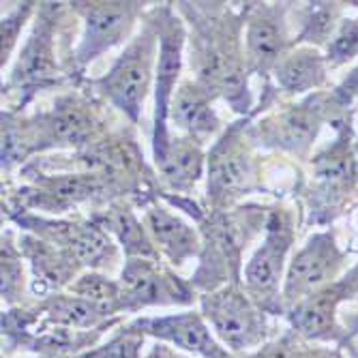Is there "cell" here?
I'll return each mask as SVG.
<instances>
[{
  "label": "cell",
  "instance_id": "obj_1",
  "mask_svg": "<svg viewBox=\"0 0 358 358\" xmlns=\"http://www.w3.org/2000/svg\"><path fill=\"white\" fill-rule=\"evenodd\" d=\"M155 48H157V39L152 35V30L140 32L118 56L108 76L96 82V86L101 88V92L108 99L134 122H138L142 114V106L150 88Z\"/></svg>",
  "mask_w": 358,
  "mask_h": 358
},
{
  "label": "cell",
  "instance_id": "obj_2",
  "mask_svg": "<svg viewBox=\"0 0 358 358\" xmlns=\"http://www.w3.org/2000/svg\"><path fill=\"white\" fill-rule=\"evenodd\" d=\"M204 313L217 335L232 350H245L262 339V317L238 287H223L202 299Z\"/></svg>",
  "mask_w": 358,
  "mask_h": 358
},
{
  "label": "cell",
  "instance_id": "obj_3",
  "mask_svg": "<svg viewBox=\"0 0 358 358\" xmlns=\"http://www.w3.org/2000/svg\"><path fill=\"white\" fill-rule=\"evenodd\" d=\"M124 307H146V305H172L189 303L191 292L172 273L159 268L157 259L129 257L120 277Z\"/></svg>",
  "mask_w": 358,
  "mask_h": 358
},
{
  "label": "cell",
  "instance_id": "obj_4",
  "mask_svg": "<svg viewBox=\"0 0 358 358\" xmlns=\"http://www.w3.org/2000/svg\"><path fill=\"white\" fill-rule=\"evenodd\" d=\"M253 180V159L238 138V127H234L208 155V198L225 204L230 198L249 191Z\"/></svg>",
  "mask_w": 358,
  "mask_h": 358
},
{
  "label": "cell",
  "instance_id": "obj_5",
  "mask_svg": "<svg viewBox=\"0 0 358 358\" xmlns=\"http://www.w3.org/2000/svg\"><path fill=\"white\" fill-rule=\"evenodd\" d=\"M84 15V37L78 48L80 64H88L120 43L134 26L140 3H76Z\"/></svg>",
  "mask_w": 358,
  "mask_h": 358
},
{
  "label": "cell",
  "instance_id": "obj_6",
  "mask_svg": "<svg viewBox=\"0 0 358 358\" xmlns=\"http://www.w3.org/2000/svg\"><path fill=\"white\" fill-rule=\"evenodd\" d=\"M341 251L333 234H315L289 262L285 277V296L289 301L307 299L324 283L331 281L341 266Z\"/></svg>",
  "mask_w": 358,
  "mask_h": 358
},
{
  "label": "cell",
  "instance_id": "obj_7",
  "mask_svg": "<svg viewBox=\"0 0 358 358\" xmlns=\"http://www.w3.org/2000/svg\"><path fill=\"white\" fill-rule=\"evenodd\" d=\"M180 52H182V28L178 20L168 17L161 22L159 30V62H157V99H155V161L166 155L170 146L168 136V110L172 103V90L180 71Z\"/></svg>",
  "mask_w": 358,
  "mask_h": 358
},
{
  "label": "cell",
  "instance_id": "obj_8",
  "mask_svg": "<svg viewBox=\"0 0 358 358\" xmlns=\"http://www.w3.org/2000/svg\"><path fill=\"white\" fill-rule=\"evenodd\" d=\"M289 243L292 227L287 217L279 210L271 213L264 223V241L255 249L245 268V283L257 299H266L277 289Z\"/></svg>",
  "mask_w": 358,
  "mask_h": 358
},
{
  "label": "cell",
  "instance_id": "obj_9",
  "mask_svg": "<svg viewBox=\"0 0 358 358\" xmlns=\"http://www.w3.org/2000/svg\"><path fill=\"white\" fill-rule=\"evenodd\" d=\"M247 67L255 73L275 69L285 50V22L279 7L259 5L247 22Z\"/></svg>",
  "mask_w": 358,
  "mask_h": 358
},
{
  "label": "cell",
  "instance_id": "obj_10",
  "mask_svg": "<svg viewBox=\"0 0 358 358\" xmlns=\"http://www.w3.org/2000/svg\"><path fill=\"white\" fill-rule=\"evenodd\" d=\"M210 99L213 94L200 82L189 80L180 84L172 101V118L176 127L198 144L219 131V116L213 110Z\"/></svg>",
  "mask_w": 358,
  "mask_h": 358
},
{
  "label": "cell",
  "instance_id": "obj_11",
  "mask_svg": "<svg viewBox=\"0 0 358 358\" xmlns=\"http://www.w3.org/2000/svg\"><path fill=\"white\" fill-rule=\"evenodd\" d=\"M140 329H146L148 333L166 339L187 352L200 354L204 358H225V352L210 337L202 317L195 313L146 320V322H140Z\"/></svg>",
  "mask_w": 358,
  "mask_h": 358
},
{
  "label": "cell",
  "instance_id": "obj_12",
  "mask_svg": "<svg viewBox=\"0 0 358 358\" xmlns=\"http://www.w3.org/2000/svg\"><path fill=\"white\" fill-rule=\"evenodd\" d=\"M146 230L170 262L182 264L200 251V241L193 227H189L180 217L172 215L164 206H152L146 213Z\"/></svg>",
  "mask_w": 358,
  "mask_h": 358
},
{
  "label": "cell",
  "instance_id": "obj_13",
  "mask_svg": "<svg viewBox=\"0 0 358 358\" xmlns=\"http://www.w3.org/2000/svg\"><path fill=\"white\" fill-rule=\"evenodd\" d=\"M92 118L73 99H62L39 118V138L45 146L80 148L90 140Z\"/></svg>",
  "mask_w": 358,
  "mask_h": 358
},
{
  "label": "cell",
  "instance_id": "obj_14",
  "mask_svg": "<svg viewBox=\"0 0 358 358\" xmlns=\"http://www.w3.org/2000/svg\"><path fill=\"white\" fill-rule=\"evenodd\" d=\"M320 122H322V106H320V96H315V99H309L283 112L275 120V124L268 127V134L277 146L292 152H301L309 148V144L315 140Z\"/></svg>",
  "mask_w": 358,
  "mask_h": 358
},
{
  "label": "cell",
  "instance_id": "obj_15",
  "mask_svg": "<svg viewBox=\"0 0 358 358\" xmlns=\"http://www.w3.org/2000/svg\"><path fill=\"white\" fill-rule=\"evenodd\" d=\"M54 50H52V24L43 20L26 41L20 60L13 69V82L20 86H41L54 76Z\"/></svg>",
  "mask_w": 358,
  "mask_h": 358
},
{
  "label": "cell",
  "instance_id": "obj_16",
  "mask_svg": "<svg viewBox=\"0 0 358 358\" xmlns=\"http://www.w3.org/2000/svg\"><path fill=\"white\" fill-rule=\"evenodd\" d=\"M26 255L35 271V292H45L67 283L76 268V257L60 247H54L41 238H24Z\"/></svg>",
  "mask_w": 358,
  "mask_h": 358
},
{
  "label": "cell",
  "instance_id": "obj_17",
  "mask_svg": "<svg viewBox=\"0 0 358 358\" xmlns=\"http://www.w3.org/2000/svg\"><path fill=\"white\" fill-rule=\"evenodd\" d=\"M327 73V56L313 48H299L283 56L275 67L277 82L287 92H307L317 88Z\"/></svg>",
  "mask_w": 358,
  "mask_h": 358
},
{
  "label": "cell",
  "instance_id": "obj_18",
  "mask_svg": "<svg viewBox=\"0 0 358 358\" xmlns=\"http://www.w3.org/2000/svg\"><path fill=\"white\" fill-rule=\"evenodd\" d=\"M101 191H106V182L99 174H69L60 178H45L37 193L41 206L67 208L94 198Z\"/></svg>",
  "mask_w": 358,
  "mask_h": 358
},
{
  "label": "cell",
  "instance_id": "obj_19",
  "mask_svg": "<svg viewBox=\"0 0 358 358\" xmlns=\"http://www.w3.org/2000/svg\"><path fill=\"white\" fill-rule=\"evenodd\" d=\"M157 166L174 189H189L202 176L204 159L200 144L189 138H178L170 142L166 155L157 161Z\"/></svg>",
  "mask_w": 358,
  "mask_h": 358
},
{
  "label": "cell",
  "instance_id": "obj_20",
  "mask_svg": "<svg viewBox=\"0 0 358 358\" xmlns=\"http://www.w3.org/2000/svg\"><path fill=\"white\" fill-rule=\"evenodd\" d=\"M339 299H341V285L317 289L311 296L303 299V303L294 309L296 329L307 337L329 335L335 324V309Z\"/></svg>",
  "mask_w": 358,
  "mask_h": 358
},
{
  "label": "cell",
  "instance_id": "obj_21",
  "mask_svg": "<svg viewBox=\"0 0 358 358\" xmlns=\"http://www.w3.org/2000/svg\"><path fill=\"white\" fill-rule=\"evenodd\" d=\"M99 225H103L110 234L118 238L129 257H148L157 259L159 251L152 245V238L136 219L134 210L129 208H112L103 217H99Z\"/></svg>",
  "mask_w": 358,
  "mask_h": 358
},
{
  "label": "cell",
  "instance_id": "obj_22",
  "mask_svg": "<svg viewBox=\"0 0 358 358\" xmlns=\"http://www.w3.org/2000/svg\"><path fill=\"white\" fill-rule=\"evenodd\" d=\"M313 178L320 187V193L327 195L341 193L345 187H350V180L354 178V159L343 140L315 157Z\"/></svg>",
  "mask_w": 358,
  "mask_h": 358
},
{
  "label": "cell",
  "instance_id": "obj_23",
  "mask_svg": "<svg viewBox=\"0 0 358 358\" xmlns=\"http://www.w3.org/2000/svg\"><path fill=\"white\" fill-rule=\"evenodd\" d=\"M69 253L76 257L78 264L99 268V266L112 262L116 255V247L110 238V232L103 225L86 223V225L78 227V234L73 238Z\"/></svg>",
  "mask_w": 358,
  "mask_h": 358
},
{
  "label": "cell",
  "instance_id": "obj_24",
  "mask_svg": "<svg viewBox=\"0 0 358 358\" xmlns=\"http://www.w3.org/2000/svg\"><path fill=\"white\" fill-rule=\"evenodd\" d=\"M71 294L92 305L101 315L114 313L124 307L120 283H114L108 277L96 273L84 275L76 283H71Z\"/></svg>",
  "mask_w": 358,
  "mask_h": 358
},
{
  "label": "cell",
  "instance_id": "obj_25",
  "mask_svg": "<svg viewBox=\"0 0 358 358\" xmlns=\"http://www.w3.org/2000/svg\"><path fill=\"white\" fill-rule=\"evenodd\" d=\"M48 315L56 324H62V327H76V329L94 327L101 317V313L92 305H88L86 301H82L78 296H54L48 303Z\"/></svg>",
  "mask_w": 358,
  "mask_h": 358
},
{
  "label": "cell",
  "instance_id": "obj_26",
  "mask_svg": "<svg viewBox=\"0 0 358 358\" xmlns=\"http://www.w3.org/2000/svg\"><path fill=\"white\" fill-rule=\"evenodd\" d=\"M358 54V20H345L337 26L333 41L329 43L327 62L343 64Z\"/></svg>",
  "mask_w": 358,
  "mask_h": 358
},
{
  "label": "cell",
  "instance_id": "obj_27",
  "mask_svg": "<svg viewBox=\"0 0 358 358\" xmlns=\"http://www.w3.org/2000/svg\"><path fill=\"white\" fill-rule=\"evenodd\" d=\"M335 7H329L327 3H315L309 9V17L305 22L301 41L309 43H324L329 37L335 35Z\"/></svg>",
  "mask_w": 358,
  "mask_h": 358
},
{
  "label": "cell",
  "instance_id": "obj_28",
  "mask_svg": "<svg viewBox=\"0 0 358 358\" xmlns=\"http://www.w3.org/2000/svg\"><path fill=\"white\" fill-rule=\"evenodd\" d=\"M22 279V266H20V257L11 249L9 243H3V296L13 299V289L20 285Z\"/></svg>",
  "mask_w": 358,
  "mask_h": 358
},
{
  "label": "cell",
  "instance_id": "obj_29",
  "mask_svg": "<svg viewBox=\"0 0 358 358\" xmlns=\"http://www.w3.org/2000/svg\"><path fill=\"white\" fill-rule=\"evenodd\" d=\"M28 11H30V3H24L22 9H17L15 13L7 15L3 20V62L9 58V52H11V48L17 41V32H20V28H22L24 17H26Z\"/></svg>",
  "mask_w": 358,
  "mask_h": 358
},
{
  "label": "cell",
  "instance_id": "obj_30",
  "mask_svg": "<svg viewBox=\"0 0 358 358\" xmlns=\"http://www.w3.org/2000/svg\"><path fill=\"white\" fill-rule=\"evenodd\" d=\"M99 358H140V339L120 337L114 343H110Z\"/></svg>",
  "mask_w": 358,
  "mask_h": 358
},
{
  "label": "cell",
  "instance_id": "obj_31",
  "mask_svg": "<svg viewBox=\"0 0 358 358\" xmlns=\"http://www.w3.org/2000/svg\"><path fill=\"white\" fill-rule=\"evenodd\" d=\"M354 99H358V67L352 69L350 76L335 90V101L339 103H350Z\"/></svg>",
  "mask_w": 358,
  "mask_h": 358
},
{
  "label": "cell",
  "instance_id": "obj_32",
  "mask_svg": "<svg viewBox=\"0 0 358 358\" xmlns=\"http://www.w3.org/2000/svg\"><path fill=\"white\" fill-rule=\"evenodd\" d=\"M259 358H294V352H292L289 345L281 343V345H273L271 350H266Z\"/></svg>",
  "mask_w": 358,
  "mask_h": 358
},
{
  "label": "cell",
  "instance_id": "obj_33",
  "mask_svg": "<svg viewBox=\"0 0 358 358\" xmlns=\"http://www.w3.org/2000/svg\"><path fill=\"white\" fill-rule=\"evenodd\" d=\"M148 358H180V356H176L174 352H170L168 348H155L152 352H150V356Z\"/></svg>",
  "mask_w": 358,
  "mask_h": 358
}]
</instances>
